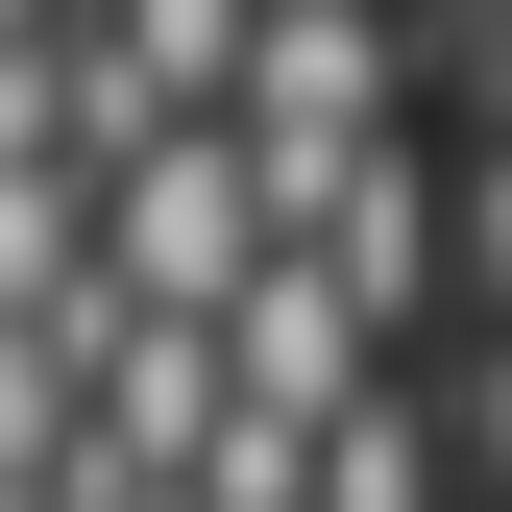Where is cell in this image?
I'll list each match as a JSON object with an SVG mask.
<instances>
[{
  "label": "cell",
  "instance_id": "obj_1",
  "mask_svg": "<svg viewBox=\"0 0 512 512\" xmlns=\"http://www.w3.org/2000/svg\"><path fill=\"white\" fill-rule=\"evenodd\" d=\"M439 49H464V0H317V25H269V49H244L220 147L269 171L293 220H317L366 147H439V122H415V74H439Z\"/></svg>",
  "mask_w": 512,
  "mask_h": 512
},
{
  "label": "cell",
  "instance_id": "obj_2",
  "mask_svg": "<svg viewBox=\"0 0 512 512\" xmlns=\"http://www.w3.org/2000/svg\"><path fill=\"white\" fill-rule=\"evenodd\" d=\"M98 269H122V317H244V293L293 269V196L196 122V147H147V171L98 196Z\"/></svg>",
  "mask_w": 512,
  "mask_h": 512
},
{
  "label": "cell",
  "instance_id": "obj_3",
  "mask_svg": "<svg viewBox=\"0 0 512 512\" xmlns=\"http://www.w3.org/2000/svg\"><path fill=\"white\" fill-rule=\"evenodd\" d=\"M293 269H342L366 317H391V366H415V317H439V293H464V147H366V171H342V196H317V220H293Z\"/></svg>",
  "mask_w": 512,
  "mask_h": 512
},
{
  "label": "cell",
  "instance_id": "obj_4",
  "mask_svg": "<svg viewBox=\"0 0 512 512\" xmlns=\"http://www.w3.org/2000/svg\"><path fill=\"white\" fill-rule=\"evenodd\" d=\"M317 512H464V415H439V391H391V415L342 439V488H317Z\"/></svg>",
  "mask_w": 512,
  "mask_h": 512
},
{
  "label": "cell",
  "instance_id": "obj_5",
  "mask_svg": "<svg viewBox=\"0 0 512 512\" xmlns=\"http://www.w3.org/2000/svg\"><path fill=\"white\" fill-rule=\"evenodd\" d=\"M0 49H74V0H0Z\"/></svg>",
  "mask_w": 512,
  "mask_h": 512
},
{
  "label": "cell",
  "instance_id": "obj_6",
  "mask_svg": "<svg viewBox=\"0 0 512 512\" xmlns=\"http://www.w3.org/2000/svg\"><path fill=\"white\" fill-rule=\"evenodd\" d=\"M0 512H74V488H0Z\"/></svg>",
  "mask_w": 512,
  "mask_h": 512
},
{
  "label": "cell",
  "instance_id": "obj_7",
  "mask_svg": "<svg viewBox=\"0 0 512 512\" xmlns=\"http://www.w3.org/2000/svg\"><path fill=\"white\" fill-rule=\"evenodd\" d=\"M269 25H317V0H269Z\"/></svg>",
  "mask_w": 512,
  "mask_h": 512
},
{
  "label": "cell",
  "instance_id": "obj_8",
  "mask_svg": "<svg viewBox=\"0 0 512 512\" xmlns=\"http://www.w3.org/2000/svg\"><path fill=\"white\" fill-rule=\"evenodd\" d=\"M147 512H196V488H147Z\"/></svg>",
  "mask_w": 512,
  "mask_h": 512
}]
</instances>
